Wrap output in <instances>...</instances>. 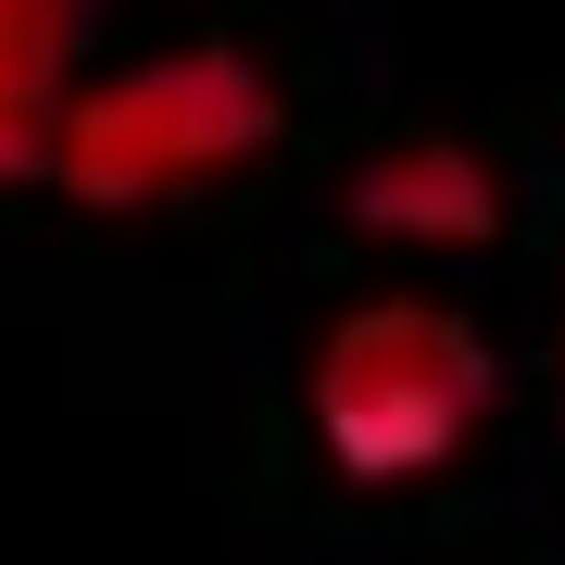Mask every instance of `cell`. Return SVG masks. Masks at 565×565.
I'll return each instance as SVG.
<instances>
[{"instance_id": "1", "label": "cell", "mask_w": 565, "mask_h": 565, "mask_svg": "<svg viewBox=\"0 0 565 565\" xmlns=\"http://www.w3.org/2000/svg\"><path fill=\"white\" fill-rule=\"evenodd\" d=\"M302 415H315V452L352 490H427L503 415V352L440 289H364L352 315L315 327Z\"/></svg>"}, {"instance_id": "4", "label": "cell", "mask_w": 565, "mask_h": 565, "mask_svg": "<svg viewBox=\"0 0 565 565\" xmlns=\"http://www.w3.org/2000/svg\"><path fill=\"white\" fill-rule=\"evenodd\" d=\"M88 0H0V189L51 163V126L76 102Z\"/></svg>"}, {"instance_id": "3", "label": "cell", "mask_w": 565, "mask_h": 565, "mask_svg": "<svg viewBox=\"0 0 565 565\" xmlns=\"http://www.w3.org/2000/svg\"><path fill=\"white\" fill-rule=\"evenodd\" d=\"M340 214L364 226V239H390V252H478V239H503V163H490L478 139H440V126H415V139H377V151H352V177H340Z\"/></svg>"}, {"instance_id": "2", "label": "cell", "mask_w": 565, "mask_h": 565, "mask_svg": "<svg viewBox=\"0 0 565 565\" xmlns=\"http://www.w3.org/2000/svg\"><path fill=\"white\" fill-rule=\"evenodd\" d=\"M277 139H289V88L239 39H189L151 63H114V76H76L39 177L88 214H163V202L252 177Z\"/></svg>"}]
</instances>
